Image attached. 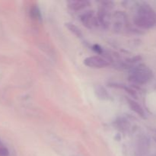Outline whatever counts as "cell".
I'll return each mask as SVG.
<instances>
[{
  "instance_id": "obj_8",
  "label": "cell",
  "mask_w": 156,
  "mask_h": 156,
  "mask_svg": "<svg viewBox=\"0 0 156 156\" xmlns=\"http://www.w3.org/2000/svg\"><path fill=\"white\" fill-rule=\"evenodd\" d=\"M127 101L129 108H130L133 112H135L137 115L140 116L142 118H145V117H146V113H145L144 110H143V108H142V106L140 104L137 103L136 101L129 98L127 99Z\"/></svg>"
},
{
  "instance_id": "obj_13",
  "label": "cell",
  "mask_w": 156,
  "mask_h": 156,
  "mask_svg": "<svg viewBox=\"0 0 156 156\" xmlns=\"http://www.w3.org/2000/svg\"><path fill=\"white\" fill-rule=\"evenodd\" d=\"M9 151L4 144L0 146V156H9Z\"/></svg>"
},
{
  "instance_id": "obj_3",
  "label": "cell",
  "mask_w": 156,
  "mask_h": 156,
  "mask_svg": "<svg viewBox=\"0 0 156 156\" xmlns=\"http://www.w3.org/2000/svg\"><path fill=\"white\" fill-rule=\"evenodd\" d=\"M113 7L114 3L112 2H102L98 9L97 15L98 23L105 28H107L110 24V11L113 9Z\"/></svg>"
},
{
  "instance_id": "obj_14",
  "label": "cell",
  "mask_w": 156,
  "mask_h": 156,
  "mask_svg": "<svg viewBox=\"0 0 156 156\" xmlns=\"http://www.w3.org/2000/svg\"><path fill=\"white\" fill-rule=\"evenodd\" d=\"M92 49L94 51H95L96 53H98V54H101V53H103V49H102L100 46L98 45V44H94L92 47Z\"/></svg>"
},
{
  "instance_id": "obj_16",
  "label": "cell",
  "mask_w": 156,
  "mask_h": 156,
  "mask_svg": "<svg viewBox=\"0 0 156 156\" xmlns=\"http://www.w3.org/2000/svg\"><path fill=\"white\" fill-rule=\"evenodd\" d=\"M2 144H3V143L1 141V140H0V146H1V145H2Z\"/></svg>"
},
{
  "instance_id": "obj_1",
  "label": "cell",
  "mask_w": 156,
  "mask_h": 156,
  "mask_svg": "<svg viewBox=\"0 0 156 156\" xmlns=\"http://www.w3.org/2000/svg\"><path fill=\"white\" fill-rule=\"evenodd\" d=\"M134 23L139 27L149 29L156 24V13L150 5L143 4L139 7L134 18Z\"/></svg>"
},
{
  "instance_id": "obj_12",
  "label": "cell",
  "mask_w": 156,
  "mask_h": 156,
  "mask_svg": "<svg viewBox=\"0 0 156 156\" xmlns=\"http://www.w3.org/2000/svg\"><path fill=\"white\" fill-rule=\"evenodd\" d=\"M116 124H117V127L120 128L121 130H126V129H129V123L123 119H120L119 120L116 121Z\"/></svg>"
},
{
  "instance_id": "obj_5",
  "label": "cell",
  "mask_w": 156,
  "mask_h": 156,
  "mask_svg": "<svg viewBox=\"0 0 156 156\" xmlns=\"http://www.w3.org/2000/svg\"><path fill=\"white\" fill-rule=\"evenodd\" d=\"M80 20L82 24L88 29H92L99 25L98 20L93 11H86L84 12L81 15Z\"/></svg>"
},
{
  "instance_id": "obj_10",
  "label": "cell",
  "mask_w": 156,
  "mask_h": 156,
  "mask_svg": "<svg viewBox=\"0 0 156 156\" xmlns=\"http://www.w3.org/2000/svg\"><path fill=\"white\" fill-rule=\"evenodd\" d=\"M65 26L67 27V29H68L72 34H73L75 35V36L79 38L82 37V31H81L80 29H79L76 24H74L73 23H71V22H67L65 24Z\"/></svg>"
},
{
  "instance_id": "obj_7",
  "label": "cell",
  "mask_w": 156,
  "mask_h": 156,
  "mask_svg": "<svg viewBox=\"0 0 156 156\" xmlns=\"http://www.w3.org/2000/svg\"><path fill=\"white\" fill-rule=\"evenodd\" d=\"M149 146H150V143H149V140L145 136L140 137L138 140V143H137V149H138V152L140 155H144L148 152L149 149Z\"/></svg>"
},
{
  "instance_id": "obj_15",
  "label": "cell",
  "mask_w": 156,
  "mask_h": 156,
  "mask_svg": "<svg viewBox=\"0 0 156 156\" xmlns=\"http://www.w3.org/2000/svg\"><path fill=\"white\" fill-rule=\"evenodd\" d=\"M153 139H154V140H155V142L156 143V133L153 136Z\"/></svg>"
},
{
  "instance_id": "obj_9",
  "label": "cell",
  "mask_w": 156,
  "mask_h": 156,
  "mask_svg": "<svg viewBox=\"0 0 156 156\" xmlns=\"http://www.w3.org/2000/svg\"><path fill=\"white\" fill-rule=\"evenodd\" d=\"M94 91H95L96 95L101 100H109L110 95L108 94V91L105 89V88L101 86V85H96L95 88H94Z\"/></svg>"
},
{
  "instance_id": "obj_4",
  "label": "cell",
  "mask_w": 156,
  "mask_h": 156,
  "mask_svg": "<svg viewBox=\"0 0 156 156\" xmlns=\"http://www.w3.org/2000/svg\"><path fill=\"white\" fill-rule=\"evenodd\" d=\"M83 63L86 66L93 69H102L110 65L108 59L100 56H92L85 58L83 60Z\"/></svg>"
},
{
  "instance_id": "obj_6",
  "label": "cell",
  "mask_w": 156,
  "mask_h": 156,
  "mask_svg": "<svg viewBox=\"0 0 156 156\" xmlns=\"http://www.w3.org/2000/svg\"><path fill=\"white\" fill-rule=\"evenodd\" d=\"M90 5V2L86 0H73L68 2V6L71 10L78 12L86 9Z\"/></svg>"
},
{
  "instance_id": "obj_11",
  "label": "cell",
  "mask_w": 156,
  "mask_h": 156,
  "mask_svg": "<svg viewBox=\"0 0 156 156\" xmlns=\"http://www.w3.org/2000/svg\"><path fill=\"white\" fill-rule=\"evenodd\" d=\"M30 15L31 18L34 21H41V12L37 5H34L31 7L30 10Z\"/></svg>"
},
{
  "instance_id": "obj_2",
  "label": "cell",
  "mask_w": 156,
  "mask_h": 156,
  "mask_svg": "<svg viewBox=\"0 0 156 156\" xmlns=\"http://www.w3.org/2000/svg\"><path fill=\"white\" fill-rule=\"evenodd\" d=\"M152 72L149 67L140 65L133 67L128 75V79L135 85H145L152 78Z\"/></svg>"
}]
</instances>
